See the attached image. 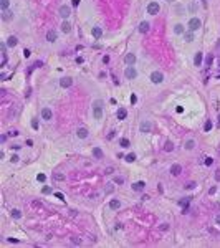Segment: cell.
<instances>
[{
    "instance_id": "cell-1",
    "label": "cell",
    "mask_w": 220,
    "mask_h": 248,
    "mask_svg": "<svg viewBox=\"0 0 220 248\" xmlns=\"http://www.w3.org/2000/svg\"><path fill=\"white\" fill-rule=\"evenodd\" d=\"M93 117L94 119H101L103 117V101L101 99H96L93 103Z\"/></svg>"
},
{
    "instance_id": "cell-2",
    "label": "cell",
    "mask_w": 220,
    "mask_h": 248,
    "mask_svg": "<svg viewBox=\"0 0 220 248\" xmlns=\"http://www.w3.org/2000/svg\"><path fill=\"white\" fill-rule=\"evenodd\" d=\"M159 10H161V7H159L157 2H151V3L147 5V13H151V15H157Z\"/></svg>"
},
{
    "instance_id": "cell-3",
    "label": "cell",
    "mask_w": 220,
    "mask_h": 248,
    "mask_svg": "<svg viewBox=\"0 0 220 248\" xmlns=\"http://www.w3.org/2000/svg\"><path fill=\"white\" fill-rule=\"evenodd\" d=\"M200 25H202V22H200L199 18H190V22H189V30L195 32V30L200 28Z\"/></svg>"
},
{
    "instance_id": "cell-4",
    "label": "cell",
    "mask_w": 220,
    "mask_h": 248,
    "mask_svg": "<svg viewBox=\"0 0 220 248\" xmlns=\"http://www.w3.org/2000/svg\"><path fill=\"white\" fill-rule=\"evenodd\" d=\"M124 74H126V78H127V79H134V78L137 76V71H136L134 66H127L126 71H124Z\"/></svg>"
},
{
    "instance_id": "cell-5",
    "label": "cell",
    "mask_w": 220,
    "mask_h": 248,
    "mask_svg": "<svg viewBox=\"0 0 220 248\" xmlns=\"http://www.w3.org/2000/svg\"><path fill=\"white\" fill-rule=\"evenodd\" d=\"M162 79H164V76H162V73H159V71H154V73L151 74V81H152L154 84L162 83Z\"/></svg>"
},
{
    "instance_id": "cell-6",
    "label": "cell",
    "mask_w": 220,
    "mask_h": 248,
    "mask_svg": "<svg viewBox=\"0 0 220 248\" xmlns=\"http://www.w3.org/2000/svg\"><path fill=\"white\" fill-rule=\"evenodd\" d=\"M60 15H61L63 18H68V17L71 15V8H70L68 5H61V7H60Z\"/></svg>"
},
{
    "instance_id": "cell-7",
    "label": "cell",
    "mask_w": 220,
    "mask_h": 248,
    "mask_svg": "<svg viewBox=\"0 0 220 248\" xmlns=\"http://www.w3.org/2000/svg\"><path fill=\"white\" fill-rule=\"evenodd\" d=\"M139 129H141V132H151L152 124H151L149 121H142V122L139 124Z\"/></svg>"
},
{
    "instance_id": "cell-8",
    "label": "cell",
    "mask_w": 220,
    "mask_h": 248,
    "mask_svg": "<svg viewBox=\"0 0 220 248\" xmlns=\"http://www.w3.org/2000/svg\"><path fill=\"white\" fill-rule=\"evenodd\" d=\"M124 61H126L127 66H132V65L136 63V55H134V53H127L126 58H124Z\"/></svg>"
},
{
    "instance_id": "cell-9",
    "label": "cell",
    "mask_w": 220,
    "mask_h": 248,
    "mask_svg": "<svg viewBox=\"0 0 220 248\" xmlns=\"http://www.w3.org/2000/svg\"><path fill=\"white\" fill-rule=\"evenodd\" d=\"M41 117H43V119H46V121H50V119L53 117L51 109H50V107H43V109H41Z\"/></svg>"
},
{
    "instance_id": "cell-10",
    "label": "cell",
    "mask_w": 220,
    "mask_h": 248,
    "mask_svg": "<svg viewBox=\"0 0 220 248\" xmlns=\"http://www.w3.org/2000/svg\"><path fill=\"white\" fill-rule=\"evenodd\" d=\"M71 83H73V79H71V78H68V76L60 79V86H61V88H70V86H71Z\"/></svg>"
},
{
    "instance_id": "cell-11",
    "label": "cell",
    "mask_w": 220,
    "mask_h": 248,
    "mask_svg": "<svg viewBox=\"0 0 220 248\" xmlns=\"http://www.w3.org/2000/svg\"><path fill=\"white\" fill-rule=\"evenodd\" d=\"M76 136H78L79 139H84V137H88V129H86V127H79V129L76 131Z\"/></svg>"
},
{
    "instance_id": "cell-12",
    "label": "cell",
    "mask_w": 220,
    "mask_h": 248,
    "mask_svg": "<svg viewBox=\"0 0 220 248\" xmlns=\"http://www.w3.org/2000/svg\"><path fill=\"white\" fill-rule=\"evenodd\" d=\"M182 172V167L179 165V164H172V167H171V174L172 175H179Z\"/></svg>"
},
{
    "instance_id": "cell-13",
    "label": "cell",
    "mask_w": 220,
    "mask_h": 248,
    "mask_svg": "<svg viewBox=\"0 0 220 248\" xmlns=\"http://www.w3.org/2000/svg\"><path fill=\"white\" fill-rule=\"evenodd\" d=\"M144 187H146V182L139 180V182H136V184L132 185V190H136V192H141V190H144Z\"/></svg>"
},
{
    "instance_id": "cell-14",
    "label": "cell",
    "mask_w": 220,
    "mask_h": 248,
    "mask_svg": "<svg viewBox=\"0 0 220 248\" xmlns=\"http://www.w3.org/2000/svg\"><path fill=\"white\" fill-rule=\"evenodd\" d=\"M12 17H13V13L7 8V10H2V18L5 20V22H8V20H12Z\"/></svg>"
},
{
    "instance_id": "cell-15",
    "label": "cell",
    "mask_w": 220,
    "mask_h": 248,
    "mask_svg": "<svg viewBox=\"0 0 220 248\" xmlns=\"http://www.w3.org/2000/svg\"><path fill=\"white\" fill-rule=\"evenodd\" d=\"M149 28H151L149 22H141V25H139V32H141V33H147Z\"/></svg>"
},
{
    "instance_id": "cell-16",
    "label": "cell",
    "mask_w": 220,
    "mask_h": 248,
    "mask_svg": "<svg viewBox=\"0 0 220 248\" xmlns=\"http://www.w3.org/2000/svg\"><path fill=\"white\" fill-rule=\"evenodd\" d=\"M202 56H204V55H202L200 51L195 55V58H194V65H195V66H202Z\"/></svg>"
},
{
    "instance_id": "cell-17",
    "label": "cell",
    "mask_w": 220,
    "mask_h": 248,
    "mask_svg": "<svg viewBox=\"0 0 220 248\" xmlns=\"http://www.w3.org/2000/svg\"><path fill=\"white\" fill-rule=\"evenodd\" d=\"M56 38H58V35H56L55 30H50V32L46 33V40H48V41H55Z\"/></svg>"
},
{
    "instance_id": "cell-18",
    "label": "cell",
    "mask_w": 220,
    "mask_h": 248,
    "mask_svg": "<svg viewBox=\"0 0 220 248\" xmlns=\"http://www.w3.org/2000/svg\"><path fill=\"white\" fill-rule=\"evenodd\" d=\"M93 156H94L96 159H103V151H101L99 147H93Z\"/></svg>"
},
{
    "instance_id": "cell-19",
    "label": "cell",
    "mask_w": 220,
    "mask_h": 248,
    "mask_svg": "<svg viewBox=\"0 0 220 248\" xmlns=\"http://www.w3.org/2000/svg\"><path fill=\"white\" fill-rule=\"evenodd\" d=\"M119 207H121V202H119V200L112 199L109 202V209H112V210H116V209H119Z\"/></svg>"
},
{
    "instance_id": "cell-20",
    "label": "cell",
    "mask_w": 220,
    "mask_h": 248,
    "mask_svg": "<svg viewBox=\"0 0 220 248\" xmlns=\"http://www.w3.org/2000/svg\"><path fill=\"white\" fill-rule=\"evenodd\" d=\"M101 35H103V30H101L99 27H94V28H93V36H94V38H101Z\"/></svg>"
},
{
    "instance_id": "cell-21",
    "label": "cell",
    "mask_w": 220,
    "mask_h": 248,
    "mask_svg": "<svg viewBox=\"0 0 220 248\" xmlns=\"http://www.w3.org/2000/svg\"><path fill=\"white\" fill-rule=\"evenodd\" d=\"M164 151H166V152H171V151H174V144H172V141H166Z\"/></svg>"
},
{
    "instance_id": "cell-22",
    "label": "cell",
    "mask_w": 220,
    "mask_h": 248,
    "mask_svg": "<svg viewBox=\"0 0 220 248\" xmlns=\"http://www.w3.org/2000/svg\"><path fill=\"white\" fill-rule=\"evenodd\" d=\"M174 32H176L177 35H181V33H184V32H185V28H184V25H181V23H177V25L174 27Z\"/></svg>"
},
{
    "instance_id": "cell-23",
    "label": "cell",
    "mask_w": 220,
    "mask_h": 248,
    "mask_svg": "<svg viewBox=\"0 0 220 248\" xmlns=\"http://www.w3.org/2000/svg\"><path fill=\"white\" fill-rule=\"evenodd\" d=\"M17 43H18V40H17L15 36H10V38L7 40V46H15Z\"/></svg>"
},
{
    "instance_id": "cell-24",
    "label": "cell",
    "mask_w": 220,
    "mask_h": 248,
    "mask_svg": "<svg viewBox=\"0 0 220 248\" xmlns=\"http://www.w3.org/2000/svg\"><path fill=\"white\" fill-rule=\"evenodd\" d=\"M126 116H127V111H126L124 107H121V109L117 111V117H119V119H126Z\"/></svg>"
},
{
    "instance_id": "cell-25",
    "label": "cell",
    "mask_w": 220,
    "mask_h": 248,
    "mask_svg": "<svg viewBox=\"0 0 220 248\" xmlns=\"http://www.w3.org/2000/svg\"><path fill=\"white\" fill-rule=\"evenodd\" d=\"M184 147H185L187 151H190V149H194V147H195V141H192V139H189V141L185 142V146H184Z\"/></svg>"
},
{
    "instance_id": "cell-26",
    "label": "cell",
    "mask_w": 220,
    "mask_h": 248,
    "mask_svg": "<svg viewBox=\"0 0 220 248\" xmlns=\"http://www.w3.org/2000/svg\"><path fill=\"white\" fill-rule=\"evenodd\" d=\"M184 36H185V41H192V40H194V33H192V30L184 32Z\"/></svg>"
},
{
    "instance_id": "cell-27",
    "label": "cell",
    "mask_w": 220,
    "mask_h": 248,
    "mask_svg": "<svg viewBox=\"0 0 220 248\" xmlns=\"http://www.w3.org/2000/svg\"><path fill=\"white\" fill-rule=\"evenodd\" d=\"M61 30H63L65 33H70V30H71V25H70L68 22H63V25H61Z\"/></svg>"
},
{
    "instance_id": "cell-28",
    "label": "cell",
    "mask_w": 220,
    "mask_h": 248,
    "mask_svg": "<svg viewBox=\"0 0 220 248\" xmlns=\"http://www.w3.org/2000/svg\"><path fill=\"white\" fill-rule=\"evenodd\" d=\"M8 5H10V0H0V8L2 10H7Z\"/></svg>"
},
{
    "instance_id": "cell-29",
    "label": "cell",
    "mask_w": 220,
    "mask_h": 248,
    "mask_svg": "<svg viewBox=\"0 0 220 248\" xmlns=\"http://www.w3.org/2000/svg\"><path fill=\"white\" fill-rule=\"evenodd\" d=\"M53 179H55V180H65V174L56 172V174H53Z\"/></svg>"
},
{
    "instance_id": "cell-30",
    "label": "cell",
    "mask_w": 220,
    "mask_h": 248,
    "mask_svg": "<svg viewBox=\"0 0 220 248\" xmlns=\"http://www.w3.org/2000/svg\"><path fill=\"white\" fill-rule=\"evenodd\" d=\"M71 243H73V245H81V238H78V237H71Z\"/></svg>"
},
{
    "instance_id": "cell-31",
    "label": "cell",
    "mask_w": 220,
    "mask_h": 248,
    "mask_svg": "<svg viewBox=\"0 0 220 248\" xmlns=\"http://www.w3.org/2000/svg\"><path fill=\"white\" fill-rule=\"evenodd\" d=\"M212 63H214V55H209V56H207V61H205V65H207V66H210Z\"/></svg>"
},
{
    "instance_id": "cell-32",
    "label": "cell",
    "mask_w": 220,
    "mask_h": 248,
    "mask_svg": "<svg viewBox=\"0 0 220 248\" xmlns=\"http://www.w3.org/2000/svg\"><path fill=\"white\" fill-rule=\"evenodd\" d=\"M126 160H127V162H134V160H136V156H134V154H127V156H126Z\"/></svg>"
},
{
    "instance_id": "cell-33",
    "label": "cell",
    "mask_w": 220,
    "mask_h": 248,
    "mask_svg": "<svg viewBox=\"0 0 220 248\" xmlns=\"http://www.w3.org/2000/svg\"><path fill=\"white\" fill-rule=\"evenodd\" d=\"M195 185H197L195 182H189V184L185 185V189H187V190H192V189H195Z\"/></svg>"
},
{
    "instance_id": "cell-34",
    "label": "cell",
    "mask_w": 220,
    "mask_h": 248,
    "mask_svg": "<svg viewBox=\"0 0 220 248\" xmlns=\"http://www.w3.org/2000/svg\"><path fill=\"white\" fill-rule=\"evenodd\" d=\"M12 215H13L15 218H20V217H22V212H20V210H12Z\"/></svg>"
},
{
    "instance_id": "cell-35",
    "label": "cell",
    "mask_w": 220,
    "mask_h": 248,
    "mask_svg": "<svg viewBox=\"0 0 220 248\" xmlns=\"http://www.w3.org/2000/svg\"><path fill=\"white\" fill-rule=\"evenodd\" d=\"M204 129H205V131H210V129H212V121H207L205 126H204Z\"/></svg>"
},
{
    "instance_id": "cell-36",
    "label": "cell",
    "mask_w": 220,
    "mask_h": 248,
    "mask_svg": "<svg viewBox=\"0 0 220 248\" xmlns=\"http://www.w3.org/2000/svg\"><path fill=\"white\" fill-rule=\"evenodd\" d=\"M121 146H122V147H129V141H127L126 137H124V139H121Z\"/></svg>"
},
{
    "instance_id": "cell-37",
    "label": "cell",
    "mask_w": 220,
    "mask_h": 248,
    "mask_svg": "<svg viewBox=\"0 0 220 248\" xmlns=\"http://www.w3.org/2000/svg\"><path fill=\"white\" fill-rule=\"evenodd\" d=\"M10 160H12V162H18V160H20V157H18L17 154H13V156L10 157Z\"/></svg>"
},
{
    "instance_id": "cell-38",
    "label": "cell",
    "mask_w": 220,
    "mask_h": 248,
    "mask_svg": "<svg viewBox=\"0 0 220 248\" xmlns=\"http://www.w3.org/2000/svg\"><path fill=\"white\" fill-rule=\"evenodd\" d=\"M212 162H214L212 157H205V165H212Z\"/></svg>"
},
{
    "instance_id": "cell-39",
    "label": "cell",
    "mask_w": 220,
    "mask_h": 248,
    "mask_svg": "<svg viewBox=\"0 0 220 248\" xmlns=\"http://www.w3.org/2000/svg\"><path fill=\"white\" fill-rule=\"evenodd\" d=\"M37 179H38V182H45V179L46 177H45V174H38Z\"/></svg>"
},
{
    "instance_id": "cell-40",
    "label": "cell",
    "mask_w": 220,
    "mask_h": 248,
    "mask_svg": "<svg viewBox=\"0 0 220 248\" xmlns=\"http://www.w3.org/2000/svg\"><path fill=\"white\" fill-rule=\"evenodd\" d=\"M32 127H33V129H38V121L37 119H32Z\"/></svg>"
},
{
    "instance_id": "cell-41",
    "label": "cell",
    "mask_w": 220,
    "mask_h": 248,
    "mask_svg": "<svg viewBox=\"0 0 220 248\" xmlns=\"http://www.w3.org/2000/svg\"><path fill=\"white\" fill-rule=\"evenodd\" d=\"M161 230H162V232H167V230H169V225H167V223H162V225H161Z\"/></svg>"
},
{
    "instance_id": "cell-42",
    "label": "cell",
    "mask_w": 220,
    "mask_h": 248,
    "mask_svg": "<svg viewBox=\"0 0 220 248\" xmlns=\"http://www.w3.org/2000/svg\"><path fill=\"white\" fill-rule=\"evenodd\" d=\"M122 182H124V179L122 177H116L114 179V184H122Z\"/></svg>"
},
{
    "instance_id": "cell-43",
    "label": "cell",
    "mask_w": 220,
    "mask_h": 248,
    "mask_svg": "<svg viewBox=\"0 0 220 248\" xmlns=\"http://www.w3.org/2000/svg\"><path fill=\"white\" fill-rule=\"evenodd\" d=\"M23 56H25V58H28V56H30V50H27V48H25V50H23Z\"/></svg>"
},
{
    "instance_id": "cell-44",
    "label": "cell",
    "mask_w": 220,
    "mask_h": 248,
    "mask_svg": "<svg viewBox=\"0 0 220 248\" xmlns=\"http://www.w3.org/2000/svg\"><path fill=\"white\" fill-rule=\"evenodd\" d=\"M112 172H114V169H112V167H108V169L104 170V174H112Z\"/></svg>"
},
{
    "instance_id": "cell-45",
    "label": "cell",
    "mask_w": 220,
    "mask_h": 248,
    "mask_svg": "<svg viewBox=\"0 0 220 248\" xmlns=\"http://www.w3.org/2000/svg\"><path fill=\"white\" fill-rule=\"evenodd\" d=\"M50 192H51L50 187H43V194H50Z\"/></svg>"
},
{
    "instance_id": "cell-46",
    "label": "cell",
    "mask_w": 220,
    "mask_h": 248,
    "mask_svg": "<svg viewBox=\"0 0 220 248\" xmlns=\"http://www.w3.org/2000/svg\"><path fill=\"white\" fill-rule=\"evenodd\" d=\"M136 101H137V98H136V96H134V94H132V96H131V103H132V104H134V103H136Z\"/></svg>"
},
{
    "instance_id": "cell-47",
    "label": "cell",
    "mask_w": 220,
    "mask_h": 248,
    "mask_svg": "<svg viewBox=\"0 0 220 248\" xmlns=\"http://www.w3.org/2000/svg\"><path fill=\"white\" fill-rule=\"evenodd\" d=\"M215 192H217V189H215V187H212V189L209 190V194H210V195H212V194H215Z\"/></svg>"
},
{
    "instance_id": "cell-48",
    "label": "cell",
    "mask_w": 220,
    "mask_h": 248,
    "mask_svg": "<svg viewBox=\"0 0 220 248\" xmlns=\"http://www.w3.org/2000/svg\"><path fill=\"white\" fill-rule=\"evenodd\" d=\"M55 195H56V197H58V199H60V200H63V194H60V192H56V194H55Z\"/></svg>"
},
{
    "instance_id": "cell-49",
    "label": "cell",
    "mask_w": 220,
    "mask_h": 248,
    "mask_svg": "<svg viewBox=\"0 0 220 248\" xmlns=\"http://www.w3.org/2000/svg\"><path fill=\"white\" fill-rule=\"evenodd\" d=\"M215 180H220V170L215 172Z\"/></svg>"
},
{
    "instance_id": "cell-50",
    "label": "cell",
    "mask_w": 220,
    "mask_h": 248,
    "mask_svg": "<svg viewBox=\"0 0 220 248\" xmlns=\"http://www.w3.org/2000/svg\"><path fill=\"white\" fill-rule=\"evenodd\" d=\"M111 192H112V185H109V187L106 189V194H111Z\"/></svg>"
},
{
    "instance_id": "cell-51",
    "label": "cell",
    "mask_w": 220,
    "mask_h": 248,
    "mask_svg": "<svg viewBox=\"0 0 220 248\" xmlns=\"http://www.w3.org/2000/svg\"><path fill=\"white\" fill-rule=\"evenodd\" d=\"M8 242H10V243H17L18 240H17V238H8Z\"/></svg>"
},
{
    "instance_id": "cell-52",
    "label": "cell",
    "mask_w": 220,
    "mask_h": 248,
    "mask_svg": "<svg viewBox=\"0 0 220 248\" xmlns=\"http://www.w3.org/2000/svg\"><path fill=\"white\" fill-rule=\"evenodd\" d=\"M33 207H41V202H33Z\"/></svg>"
},
{
    "instance_id": "cell-53",
    "label": "cell",
    "mask_w": 220,
    "mask_h": 248,
    "mask_svg": "<svg viewBox=\"0 0 220 248\" xmlns=\"http://www.w3.org/2000/svg\"><path fill=\"white\" fill-rule=\"evenodd\" d=\"M215 222H217V223H219V225H220V213H219V215H217V217H215Z\"/></svg>"
},
{
    "instance_id": "cell-54",
    "label": "cell",
    "mask_w": 220,
    "mask_h": 248,
    "mask_svg": "<svg viewBox=\"0 0 220 248\" xmlns=\"http://www.w3.org/2000/svg\"><path fill=\"white\" fill-rule=\"evenodd\" d=\"M166 2H172V0H166Z\"/></svg>"
}]
</instances>
